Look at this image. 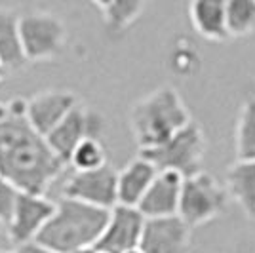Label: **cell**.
Instances as JSON below:
<instances>
[{
    "instance_id": "obj_11",
    "label": "cell",
    "mask_w": 255,
    "mask_h": 253,
    "mask_svg": "<svg viewBox=\"0 0 255 253\" xmlns=\"http://www.w3.org/2000/svg\"><path fill=\"white\" fill-rule=\"evenodd\" d=\"M191 231L177 215L147 219L139 250L143 253H191Z\"/></svg>"
},
{
    "instance_id": "obj_2",
    "label": "cell",
    "mask_w": 255,
    "mask_h": 253,
    "mask_svg": "<svg viewBox=\"0 0 255 253\" xmlns=\"http://www.w3.org/2000/svg\"><path fill=\"white\" fill-rule=\"evenodd\" d=\"M191 120V111L171 86H160L129 109V127L139 150L164 143Z\"/></svg>"
},
{
    "instance_id": "obj_16",
    "label": "cell",
    "mask_w": 255,
    "mask_h": 253,
    "mask_svg": "<svg viewBox=\"0 0 255 253\" xmlns=\"http://www.w3.org/2000/svg\"><path fill=\"white\" fill-rule=\"evenodd\" d=\"M227 194L255 219V160H236L227 169Z\"/></svg>"
},
{
    "instance_id": "obj_5",
    "label": "cell",
    "mask_w": 255,
    "mask_h": 253,
    "mask_svg": "<svg viewBox=\"0 0 255 253\" xmlns=\"http://www.w3.org/2000/svg\"><path fill=\"white\" fill-rule=\"evenodd\" d=\"M229 206V194L223 185L208 171L185 177L181 185L177 217L187 227L196 229L221 217Z\"/></svg>"
},
{
    "instance_id": "obj_17",
    "label": "cell",
    "mask_w": 255,
    "mask_h": 253,
    "mask_svg": "<svg viewBox=\"0 0 255 253\" xmlns=\"http://www.w3.org/2000/svg\"><path fill=\"white\" fill-rule=\"evenodd\" d=\"M0 63L11 71H21L27 65L19 36V13L10 8H0Z\"/></svg>"
},
{
    "instance_id": "obj_14",
    "label": "cell",
    "mask_w": 255,
    "mask_h": 253,
    "mask_svg": "<svg viewBox=\"0 0 255 253\" xmlns=\"http://www.w3.org/2000/svg\"><path fill=\"white\" fill-rule=\"evenodd\" d=\"M158 169L147 158L139 154L137 158L129 160L124 168L117 171V200L122 206H137L143 194L156 177Z\"/></svg>"
},
{
    "instance_id": "obj_23",
    "label": "cell",
    "mask_w": 255,
    "mask_h": 253,
    "mask_svg": "<svg viewBox=\"0 0 255 253\" xmlns=\"http://www.w3.org/2000/svg\"><path fill=\"white\" fill-rule=\"evenodd\" d=\"M15 253H57L46 248L44 244L36 242V240H29V242H23L15 246Z\"/></svg>"
},
{
    "instance_id": "obj_27",
    "label": "cell",
    "mask_w": 255,
    "mask_h": 253,
    "mask_svg": "<svg viewBox=\"0 0 255 253\" xmlns=\"http://www.w3.org/2000/svg\"><path fill=\"white\" fill-rule=\"evenodd\" d=\"M126 253H143V252H141L139 248H135V250H129V252H126Z\"/></svg>"
},
{
    "instance_id": "obj_21",
    "label": "cell",
    "mask_w": 255,
    "mask_h": 253,
    "mask_svg": "<svg viewBox=\"0 0 255 253\" xmlns=\"http://www.w3.org/2000/svg\"><path fill=\"white\" fill-rule=\"evenodd\" d=\"M67 164H71L75 171L101 168L103 164H107V150L99 137H86L73 148Z\"/></svg>"
},
{
    "instance_id": "obj_4",
    "label": "cell",
    "mask_w": 255,
    "mask_h": 253,
    "mask_svg": "<svg viewBox=\"0 0 255 253\" xmlns=\"http://www.w3.org/2000/svg\"><path fill=\"white\" fill-rule=\"evenodd\" d=\"M208 150V141L204 129L196 122L177 129L171 137L156 147L139 150L143 158H147L158 171H175L181 177H191L202 171L204 158Z\"/></svg>"
},
{
    "instance_id": "obj_13",
    "label": "cell",
    "mask_w": 255,
    "mask_h": 253,
    "mask_svg": "<svg viewBox=\"0 0 255 253\" xmlns=\"http://www.w3.org/2000/svg\"><path fill=\"white\" fill-rule=\"evenodd\" d=\"M183 177L175 171H158L143 198L135 206L145 219L177 215Z\"/></svg>"
},
{
    "instance_id": "obj_18",
    "label": "cell",
    "mask_w": 255,
    "mask_h": 253,
    "mask_svg": "<svg viewBox=\"0 0 255 253\" xmlns=\"http://www.w3.org/2000/svg\"><path fill=\"white\" fill-rule=\"evenodd\" d=\"M236 160H255V97H248L240 109L234 131Z\"/></svg>"
},
{
    "instance_id": "obj_6",
    "label": "cell",
    "mask_w": 255,
    "mask_h": 253,
    "mask_svg": "<svg viewBox=\"0 0 255 253\" xmlns=\"http://www.w3.org/2000/svg\"><path fill=\"white\" fill-rule=\"evenodd\" d=\"M19 36L27 63L55 59L67 44V25L52 11H27L19 15Z\"/></svg>"
},
{
    "instance_id": "obj_24",
    "label": "cell",
    "mask_w": 255,
    "mask_h": 253,
    "mask_svg": "<svg viewBox=\"0 0 255 253\" xmlns=\"http://www.w3.org/2000/svg\"><path fill=\"white\" fill-rule=\"evenodd\" d=\"M69 253H97V250L94 246H88V248H78V250H73Z\"/></svg>"
},
{
    "instance_id": "obj_3",
    "label": "cell",
    "mask_w": 255,
    "mask_h": 253,
    "mask_svg": "<svg viewBox=\"0 0 255 253\" xmlns=\"http://www.w3.org/2000/svg\"><path fill=\"white\" fill-rule=\"evenodd\" d=\"M109 217V210L90 206L63 196L55 204L52 217L36 234V242L57 253H69L78 248L96 246Z\"/></svg>"
},
{
    "instance_id": "obj_10",
    "label": "cell",
    "mask_w": 255,
    "mask_h": 253,
    "mask_svg": "<svg viewBox=\"0 0 255 253\" xmlns=\"http://www.w3.org/2000/svg\"><path fill=\"white\" fill-rule=\"evenodd\" d=\"M53 210H55V202L48 200L46 194L21 190L10 221L6 223V231L11 244L17 246V244L34 240L44 227V223L52 217Z\"/></svg>"
},
{
    "instance_id": "obj_25",
    "label": "cell",
    "mask_w": 255,
    "mask_h": 253,
    "mask_svg": "<svg viewBox=\"0 0 255 253\" xmlns=\"http://www.w3.org/2000/svg\"><path fill=\"white\" fill-rule=\"evenodd\" d=\"M92 2L96 4L97 8H101V10H105L107 6H109V2H111V0H92Z\"/></svg>"
},
{
    "instance_id": "obj_12",
    "label": "cell",
    "mask_w": 255,
    "mask_h": 253,
    "mask_svg": "<svg viewBox=\"0 0 255 253\" xmlns=\"http://www.w3.org/2000/svg\"><path fill=\"white\" fill-rule=\"evenodd\" d=\"M78 103H80V99L75 92L44 90V92L34 94L31 99H27L25 111H27V118H29L31 126L40 135L46 137Z\"/></svg>"
},
{
    "instance_id": "obj_7",
    "label": "cell",
    "mask_w": 255,
    "mask_h": 253,
    "mask_svg": "<svg viewBox=\"0 0 255 253\" xmlns=\"http://www.w3.org/2000/svg\"><path fill=\"white\" fill-rule=\"evenodd\" d=\"M103 127H105L103 116L80 101L46 135V143L67 164L71 152H73V148L86 137H99L101 131H103Z\"/></svg>"
},
{
    "instance_id": "obj_29",
    "label": "cell",
    "mask_w": 255,
    "mask_h": 253,
    "mask_svg": "<svg viewBox=\"0 0 255 253\" xmlns=\"http://www.w3.org/2000/svg\"><path fill=\"white\" fill-rule=\"evenodd\" d=\"M0 253H15V252H6V250H0Z\"/></svg>"
},
{
    "instance_id": "obj_28",
    "label": "cell",
    "mask_w": 255,
    "mask_h": 253,
    "mask_svg": "<svg viewBox=\"0 0 255 253\" xmlns=\"http://www.w3.org/2000/svg\"><path fill=\"white\" fill-rule=\"evenodd\" d=\"M2 231H4V223L0 221V232H2Z\"/></svg>"
},
{
    "instance_id": "obj_1",
    "label": "cell",
    "mask_w": 255,
    "mask_h": 253,
    "mask_svg": "<svg viewBox=\"0 0 255 253\" xmlns=\"http://www.w3.org/2000/svg\"><path fill=\"white\" fill-rule=\"evenodd\" d=\"M25 107L23 97L0 103V177L23 192L46 194L67 164L31 126Z\"/></svg>"
},
{
    "instance_id": "obj_15",
    "label": "cell",
    "mask_w": 255,
    "mask_h": 253,
    "mask_svg": "<svg viewBox=\"0 0 255 253\" xmlns=\"http://www.w3.org/2000/svg\"><path fill=\"white\" fill-rule=\"evenodd\" d=\"M227 0H191L189 15L194 31L212 42L229 40L227 32Z\"/></svg>"
},
{
    "instance_id": "obj_8",
    "label": "cell",
    "mask_w": 255,
    "mask_h": 253,
    "mask_svg": "<svg viewBox=\"0 0 255 253\" xmlns=\"http://www.w3.org/2000/svg\"><path fill=\"white\" fill-rule=\"evenodd\" d=\"M145 221L147 219L135 206H113L94 248L103 253H126L135 250L139 248Z\"/></svg>"
},
{
    "instance_id": "obj_30",
    "label": "cell",
    "mask_w": 255,
    "mask_h": 253,
    "mask_svg": "<svg viewBox=\"0 0 255 253\" xmlns=\"http://www.w3.org/2000/svg\"><path fill=\"white\" fill-rule=\"evenodd\" d=\"M97 253H103V252H97Z\"/></svg>"
},
{
    "instance_id": "obj_20",
    "label": "cell",
    "mask_w": 255,
    "mask_h": 253,
    "mask_svg": "<svg viewBox=\"0 0 255 253\" xmlns=\"http://www.w3.org/2000/svg\"><path fill=\"white\" fill-rule=\"evenodd\" d=\"M150 0H111L103 13L111 31H124L137 21L147 10Z\"/></svg>"
},
{
    "instance_id": "obj_26",
    "label": "cell",
    "mask_w": 255,
    "mask_h": 253,
    "mask_svg": "<svg viewBox=\"0 0 255 253\" xmlns=\"http://www.w3.org/2000/svg\"><path fill=\"white\" fill-rule=\"evenodd\" d=\"M6 74H8V71H6V69L2 67V63H0V82H2L4 78H6Z\"/></svg>"
},
{
    "instance_id": "obj_9",
    "label": "cell",
    "mask_w": 255,
    "mask_h": 253,
    "mask_svg": "<svg viewBox=\"0 0 255 253\" xmlns=\"http://www.w3.org/2000/svg\"><path fill=\"white\" fill-rule=\"evenodd\" d=\"M63 196L111 210L117 206V169L109 162L101 168L75 171L63 185Z\"/></svg>"
},
{
    "instance_id": "obj_22",
    "label": "cell",
    "mask_w": 255,
    "mask_h": 253,
    "mask_svg": "<svg viewBox=\"0 0 255 253\" xmlns=\"http://www.w3.org/2000/svg\"><path fill=\"white\" fill-rule=\"evenodd\" d=\"M19 192L21 190L17 189L13 183L0 177V221L4 223V227H6V223L10 221Z\"/></svg>"
},
{
    "instance_id": "obj_19",
    "label": "cell",
    "mask_w": 255,
    "mask_h": 253,
    "mask_svg": "<svg viewBox=\"0 0 255 253\" xmlns=\"http://www.w3.org/2000/svg\"><path fill=\"white\" fill-rule=\"evenodd\" d=\"M229 38H244L255 32V0H227Z\"/></svg>"
}]
</instances>
